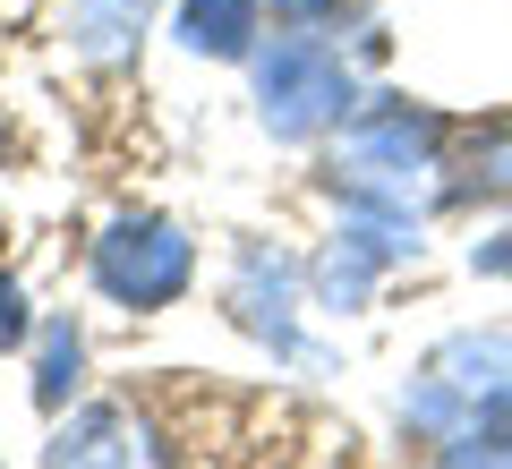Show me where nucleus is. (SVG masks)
<instances>
[{"label":"nucleus","mask_w":512,"mask_h":469,"mask_svg":"<svg viewBox=\"0 0 512 469\" xmlns=\"http://www.w3.org/2000/svg\"><path fill=\"white\" fill-rule=\"evenodd\" d=\"M436 469H512V452L470 427V435H453V444H436Z\"/></svg>","instance_id":"obj_12"},{"label":"nucleus","mask_w":512,"mask_h":469,"mask_svg":"<svg viewBox=\"0 0 512 469\" xmlns=\"http://www.w3.org/2000/svg\"><path fill=\"white\" fill-rule=\"evenodd\" d=\"M231 316H239L248 333H265L274 350H299V333H291V265H274L265 248H248V256H239Z\"/></svg>","instance_id":"obj_8"},{"label":"nucleus","mask_w":512,"mask_h":469,"mask_svg":"<svg viewBox=\"0 0 512 469\" xmlns=\"http://www.w3.org/2000/svg\"><path fill=\"white\" fill-rule=\"evenodd\" d=\"M256 77V120L274 128L282 145H316V137H342L350 111H359V77L333 43L316 35H274L248 52Z\"/></svg>","instance_id":"obj_2"},{"label":"nucleus","mask_w":512,"mask_h":469,"mask_svg":"<svg viewBox=\"0 0 512 469\" xmlns=\"http://www.w3.org/2000/svg\"><path fill=\"white\" fill-rule=\"evenodd\" d=\"M453 128L419 103H359L333 154V197L367 205V214H419L427 171H444Z\"/></svg>","instance_id":"obj_1"},{"label":"nucleus","mask_w":512,"mask_h":469,"mask_svg":"<svg viewBox=\"0 0 512 469\" xmlns=\"http://www.w3.org/2000/svg\"><path fill=\"white\" fill-rule=\"evenodd\" d=\"M256 9L265 0H180V43L205 60H248L256 52Z\"/></svg>","instance_id":"obj_9"},{"label":"nucleus","mask_w":512,"mask_h":469,"mask_svg":"<svg viewBox=\"0 0 512 469\" xmlns=\"http://www.w3.org/2000/svg\"><path fill=\"white\" fill-rule=\"evenodd\" d=\"M77 384H86V342H77L69 316H52V325H43V342H35V410L60 418Z\"/></svg>","instance_id":"obj_11"},{"label":"nucleus","mask_w":512,"mask_h":469,"mask_svg":"<svg viewBox=\"0 0 512 469\" xmlns=\"http://www.w3.org/2000/svg\"><path fill=\"white\" fill-rule=\"evenodd\" d=\"M478 435H495V444L512 452V393H504V401H487V410H478Z\"/></svg>","instance_id":"obj_14"},{"label":"nucleus","mask_w":512,"mask_h":469,"mask_svg":"<svg viewBox=\"0 0 512 469\" xmlns=\"http://www.w3.org/2000/svg\"><path fill=\"white\" fill-rule=\"evenodd\" d=\"M444 197H461V205H512V120H478V128H461L453 137V154H444Z\"/></svg>","instance_id":"obj_7"},{"label":"nucleus","mask_w":512,"mask_h":469,"mask_svg":"<svg viewBox=\"0 0 512 469\" xmlns=\"http://www.w3.org/2000/svg\"><path fill=\"white\" fill-rule=\"evenodd\" d=\"M146 26V0H69V35L86 60H128Z\"/></svg>","instance_id":"obj_10"},{"label":"nucleus","mask_w":512,"mask_h":469,"mask_svg":"<svg viewBox=\"0 0 512 469\" xmlns=\"http://www.w3.org/2000/svg\"><path fill=\"white\" fill-rule=\"evenodd\" d=\"M478 273H512V239H487L478 248Z\"/></svg>","instance_id":"obj_16"},{"label":"nucleus","mask_w":512,"mask_h":469,"mask_svg":"<svg viewBox=\"0 0 512 469\" xmlns=\"http://www.w3.org/2000/svg\"><path fill=\"white\" fill-rule=\"evenodd\" d=\"M265 9H274V18H291V26H316L325 9H342V0H265Z\"/></svg>","instance_id":"obj_15"},{"label":"nucleus","mask_w":512,"mask_h":469,"mask_svg":"<svg viewBox=\"0 0 512 469\" xmlns=\"http://www.w3.org/2000/svg\"><path fill=\"white\" fill-rule=\"evenodd\" d=\"M427 376L453 384V393L470 401V418H478L487 401H504V393H512V333H453V342H436Z\"/></svg>","instance_id":"obj_6"},{"label":"nucleus","mask_w":512,"mask_h":469,"mask_svg":"<svg viewBox=\"0 0 512 469\" xmlns=\"http://www.w3.org/2000/svg\"><path fill=\"white\" fill-rule=\"evenodd\" d=\"M197 282V239L171 214H120L94 239V290L111 307H171Z\"/></svg>","instance_id":"obj_3"},{"label":"nucleus","mask_w":512,"mask_h":469,"mask_svg":"<svg viewBox=\"0 0 512 469\" xmlns=\"http://www.w3.org/2000/svg\"><path fill=\"white\" fill-rule=\"evenodd\" d=\"M419 256V214H367V205H342V231L316 256V299L325 307H367L384 265Z\"/></svg>","instance_id":"obj_5"},{"label":"nucleus","mask_w":512,"mask_h":469,"mask_svg":"<svg viewBox=\"0 0 512 469\" xmlns=\"http://www.w3.org/2000/svg\"><path fill=\"white\" fill-rule=\"evenodd\" d=\"M43 469H163V427L137 401H77L43 444Z\"/></svg>","instance_id":"obj_4"},{"label":"nucleus","mask_w":512,"mask_h":469,"mask_svg":"<svg viewBox=\"0 0 512 469\" xmlns=\"http://www.w3.org/2000/svg\"><path fill=\"white\" fill-rule=\"evenodd\" d=\"M26 333H35V316H26V290L9 282V273H0V350H18Z\"/></svg>","instance_id":"obj_13"}]
</instances>
